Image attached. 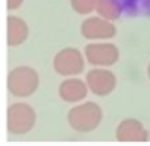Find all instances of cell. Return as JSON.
<instances>
[{
  "label": "cell",
  "mask_w": 150,
  "mask_h": 146,
  "mask_svg": "<svg viewBox=\"0 0 150 146\" xmlns=\"http://www.w3.org/2000/svg\"><path fill=\"white\" fill-rule=\"evenodd\" d=\"M87 62L97 67L115 65L119 59V49L111 42H93L84 48Z\"/></svg>",
  "instance_id": "cell-5"
},
{
  "label": "cell",
  "mask_w": 150,
  "mask_h": 146,
  "mask_svg": "<svg viewBox=\"0 0 150 146\" xmlns=\"http://www.w3.org/2000/svg\"><path fill=\"white\" fill-rule=\"evenodd\" d=\"M84 58L77 48H63L53 58V69L60 76L72 77L84 70Z\"/></svg>",
  "instance_id": "cell-4"
},
{
  "label": "cell",
  "mask_w": 150,
  "mask_h": 146,
  "mask_svg": "<svg viewBox=\"0 0 150 146\" xmlns=\"http://www.w3.org/2000/svg\"><path fill=\"white\" fill-rule=\"evenodd\" d=\"M88 86L83 80L77 77H70L60 83L59 86V97L66 103H79L84 100L88 93Z\"/></svg>",
  "instance_id": "cell-9"
},
{
  "label": "cell",
  "mask_w": 150,
  "mask_h": 146,
  "mask_svg": "<svg viewBox=\"0 0 150 146\" xmlns=\"http://www.w3.org/2000/svg\"><path fill=\"white\" fill-rule=\"evenodd\" d=\"M98 0H70L72 9L79 14H90L96 10Z\"/></svg>",
  "instance_id": "cell-12"
},
{
  "label": "cell",
  "mask_w": 150,
  "mask_h": 146,
  "mask_svg": "<svg viewBox=\"0 0 150 146\" xmlns=\"http://www.w3.org/2000/svg\"><path fill=\"white\" fill-rule=\"evenodd\" d=\"M101 120H103L101 107L91 101L73 107L67 113V122L76 132H91L100 125Z\"/></svg>",
  "instance_id": "cell-1"
},
{
  "label": "cell",
  "mask_w": 150,
  "mask_h": 146,
  "mask_svg": "<svg viewBox=\"0 0 150 146\" xmlns=\"http://www.w3.org/2000/svg\"><path fill=\"white\" fill-rule=\"evenodd\" d=\"M86 83L93 94L98 97H105L115 90L117 77L111 70H107L105 67H97L87 73Z\"/></svg>",
  "instance_id": "cell-6"
},
{
  "label": "cell",
  "mask_w": 150,
  "mask_h": 146,
  "mask_svg": "<svg viewBox=\"0 0 150 146\" xmlns=\"http://www.w3.org/2000/svg\"><path fill=\"white\" fill-rule=\"evenodd\" d=\"M39 86V76L37 70L30 66H18L7 76V89L14 97H30Z\"/></svg>",
  "instance_id": "cell-2"
},
{
  "label": "cell",
  "mask_w": 150,
  "mask_h": 146,
  "mask_svg": "<svg viewBox=\"0 0 150 146\" xmlns=\"http://www.w3.org/2000/svg\"><path fill=\"white\" fill-rule=\"evenodd\" d=\"M28 26L23 18L8 16L7 18V44L10 47H18L28 38Z\"/></svg>",
  "instance_id": "cell-10"
},
{
  "label": "cell",
  "mask_w": 150,
  "mask_h": 146,
  "mask_svg": "<svg viewBox=\"0 0 150 146\" xmlns=\"http://www.w3.org/2000/svg\"><path fill=\"white\" fill-rule=\"evenodd\" d=\"M80 31L87 40H111L117 34V27L103 17H88L81 23Z\"/></svg>",
  "instance_id": "cell-7"
},
{
  "label": "cell",
  "mask_w": 150,
  "mask_h": 146,
  "mask_svg": "<svg viewBox=\"0 0 150 146\" xmlns=\"http://www.w3.org/2000/svg\"><path fill=\"white\" fill-rule=\"evenodd\" d=\"M147 76H149V79H150V65H149V67H147Z\"/></svg>",
  "instance_id": "cell-14"
},
{
  "label": "cell",
  "mask_w": 150,
  "mask_h": 146,
  "mask_svg": "<svg viewBox=\"0 0 150 146\" xmlns=\"http://www.w3.org/2000/svg\"><path fill=\"white\" fill-rule=\"evenodd\" d=\"M37 122V114L25 103L11 104L7 110V131L11 135H24L30 132Z\"/></svg>",
  "instance_id": "cell-3"
},
{
  "label": "cell",
  "mask_w": 150,
  "mask_h": 146,
  "mask_svg": "<svg viewBox=\"0 0 150 146\" xmlns=\"http://www.w3.org/2000/svg\"><path fill=\"white\" fill-rule=\"evenodd\" d=\"M24 0H7V9L8 10H17Z\"/></svg>",
  "instance_id": "cell-13"
},
{
  "label": "cell",
  "mask_w": 150,
  "mask_h": 146,
  "mask_svg": "<svg viewBox=\"0 0 150 146\" xmlns=\"http://www.w3.org/2000/svg\"><path fill=\"white\" fill-rule=\"evenodd\" d=\"M96 11L98 13L100 17H103L105 20H118L121 16V7L118 4L117 0H98Z\"/></svg>",
  "instance_id": "cell-11"
},
{
  "label": "cell",
  "mask_w": 150,
  "mask_h": 146,
  "mask_svg": "<svg viewBox=\"0 0 150 146\" xmlns=\"http://www.w3.org/2000/svg\"><path fill=\"white\" fill-rule=\"evenodd\" d=\"M115 138L119 142H146L149 139V132L146 131V128L142 125V122H139L135 118H126L119 122L115 131Z\"/></svg>",
  "instance_id": "cell-8"
}]
</instances>
